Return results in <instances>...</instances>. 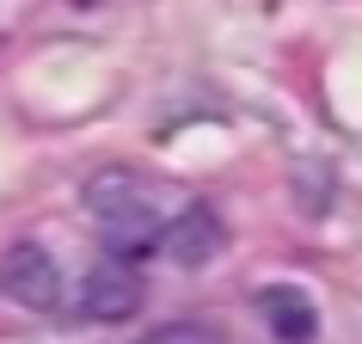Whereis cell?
Returning <instances> with one entry per match:
<instances>
[{"label": "cell", "mask_w": 362, "mask_h": 344, "mask_svg": "<svg viewBox=\"0 0 362 344\" xmlns=\"http://www.w3.org/2000/svg\"><path fill=\"white\" fill-rule=\"evenodd\" d=\"M80 307H86V320H129L135 307H141V277H135L129 258H105V265H93V277H86V289H80Z\"/></svg>", "instance_id": "5b68a950"}, {"label": "cell", "mask_w": 362, "mask_h": 344, "mask_svg": "<svg viewBox=\"0 0 362 344\" xmlns=\"http://www.w3.org/2000/svg\"><path fill=\"white\" fill-rule=\"evenodd\" d=\"M221 246H228V228H221V215H215L209 203H185L172 222H160V240H153V252H166L178 270L215 265Z\"/></svg>", "instance_id": "3957f363"}, {"label": "cell", "mask_w": 362, "mask_h": 344, "mask_svg": "<svg viewBox=\"0 0 362 344\" xmlns=\"http://www.w3.org/2000/svg\"><path fill=\"white\" fill-rule=\"evenodd\" d=\"M141 344H221L215 326H197V320H172V326H153Z\"/></svg>", "instance_id": "8992f818"}, {"label": "cell", "mask_w": 362, "mask_h": 344, "mask_svg": "<svg viewBox=\"0 0 362 344\" xmlns=\"http://www.w3.org/2000/svg\"><path fill=\"white\" fill-rule=\"evenodd\" d=\"M258 320L276 344H313L320 338V302L301 283H264L258 289Z\"/></svg>", "instance_id": "277c9868"}, {"label": "cell", "mask_w": 362, "mask_h": 344, "mask_svg": "<svg viewBox=\"0 0 362 344\" xmlns=\"http://www.w3.org/2000/svg\"><path fill=\"white\" fill-rule=\"evenodd\" d=\"M0 295H6V302H19V307H31V314H56V302H62V270H56V258H49L37 240L6 246V252H0Z\"/></svg>", "instance_id": "7a4b0ae2"}, {"label": "cell", "mask_w": 362, "mask_h": 344, "mask_svg": "<svg viewBox=\"0 0 362 344\" xmlns=\"http://www.w3.org/2000/svg\"><path fill=\"white\" fill-rule=\"evenodd\" d=\"M86 210H93V228H98V246L105 258H148L153 240H160V222L166 215L153 210L148 185L135 172H98L86 185Z\"/></svg>", "instance_id": "6da1fadb"}]
</instances>
